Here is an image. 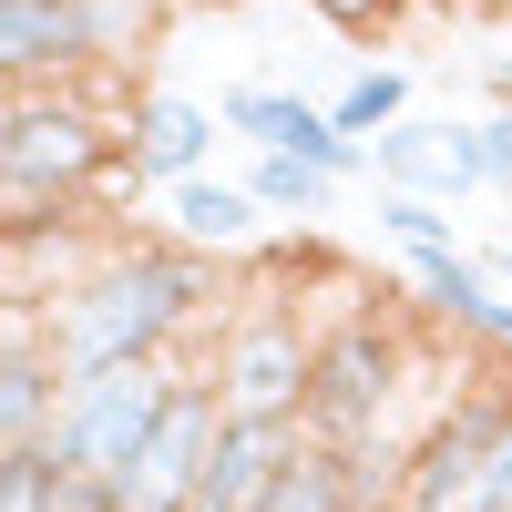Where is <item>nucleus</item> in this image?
Masks as SVG:
<instances>
[{"instance_id": "nucleus-1", "label": "nucleus", "mask_w": 512, "mask_h": 512, "mask_svg": "<svg viewBox=\"0 0 512 512\" xmlns=\"http://www.w3.org/2000/svg\"><path fill=\"white\" fill-rule=\"evenodd\" d=\"M205 297H216V256H185L175 236H144V246L93 256L82 277H62L41 297V338H52L62 379L144 369V359H175V338L205 318Z\"/></svg>"}, {"instance_id": "nucleus-2", "label": "nucleus", "mask_w": 512, "mask_h": 512, "mask_svg": "<svg viewBox=\"0 0 512 512\" xmlns=\"http://www.w3.org/2000/svg\"><path fill=\"white\" fill-rule=\"evenodd\" d=\"M123 164V123L103 103H82L72 82L41 93H0V195L21 205H72Z\"/></svg>"}, {"instance_id": "nucleus-3", "label": "nucleus", "mask_w": 512, "mask_h": 512, "mask_svg": "<svg viewBox=\"0 0 512 512\" xmlns=\"http://www.w3.org/2000/svg\"><path fill=\"white\" fill-rule=\"evenodd\" d=\"M400 379H410V338L390 308H338L318 328V369H308V441H400L390 410H400Z\"/></svg>"}, {"instance_id": "nucleus-4", "label": "nucleus", "mask_w": 512, "mask_h": 512, "mask_svg": "<svg viewBox=\"0 0 512 512\" xmlns=\"http://www.w3.org/2000/svg\"><path fill=\"white\" fill-rule=\"evenodd\" d=\"M308 369H318V328L297 318V297H236V318L216 328V410L226 420H308Z\"/></svg>"}, {"instance_id": "nucleus-5", "label": "nucleus", "mask_w": 512, "mask_h": 512, "mask_svg": "<svg viewBox=\"0 0 512 512\" xmlns=\"http://www.w3.org/2000/svg\"><path fill=\"white\" fill-rule=\"evenodd\" d=\"M175 390H185V369H175V359L72 379V390H62V420H52V461H62L72 482H113L123 461L154 441V420L175 410Z\"/></svg>"}, {"instance_id": "nucleus-6", "label": "nucleus", "mask_w": 512, "mask_h": 512, "mask_svg": "<svg viewBox=\"0 0 512 512\" xmlns=\"http://www.w3.org/2000/svg\"><path fill=\"white\" fill-rule=\"evenodd\" d=\"M492 420L502 390H461L400 461V512H492Z\"/></svg>"}, {"instance_id": "nucleus-7", "label": "nucleus", "mask_w": 512, "mask_h": 512, "mask_svg": "<svg viewBox=\"0 0 512 512\" xmlns=\"http://www.w3.org/2000/svg\"><path fill=\"white\" fill-rule=\"evenodd\" d=\"M216 431H226L216 379L185 369V390H175V410L154 420V441L113 472V512H195V482H205V461H216Z\"/></svg>"}, {"instance_id": "nucleus-8", "label": "nucleus", "mask_w": 512, "mask_h": 512, "mask_svg": "<svg viewBox=\"0 0 512 512\" xmlns=\"http://www.w3.org/2000/svg\"><path fill=\"white\" fill-rule=\"evenodd\" d=\"M216 123H226L246 154H297V164H318V175H338V185L369 164V154L328 123V103L287 93V82H226V93H216Z\"/></svg>"}, {"instance_id": "nucleus-9", "label": "nucleus", "mask_w": 512, "mask_h": 512, "mask_svg": "<svg viewBox=\"0 0 512 512\" xmlns=\"http://www.w3.org/2000/svg\"><path fill=\"white\" fill-rule=\"evenodd\" d=\"M369 175L379 195H420V205H472L482 195V154H472V123L461 113H410L369 144Z\"/></svg>"}, {"instance_id": "nucleus-10", "label": "nucleus", "mask_w": 512, "mask_h": 512, "mask_svg": "<svg viewBox=\"0 0 512 512\" xmlns=\"http://www.w3.org/2000/svg\"><path fill=\"white\" fill-rule=\"evenodd\" d=\"M400 461L410 441H297L287 482L267 512H369V502H400Z\"/></svg>"}, {"instance_id": "nucleus-11", "label": "nucleus", "mask_w": 512, "mask_h": 512, "mask_svg": "<svg viewBox=\"0 0 512 512\" xmlns=\"http://www.w3.org/2000/svg\"><path fill=\"white\" fill-rule=\"evenodd\" d=\"M93 62H103L93 0H0V93H41Z\"/></svg>"}, {"instance_id": "nucleus-12", "label": "nucleus", "mask_w": 512, "mask_h": 512, "mask_svg": "<svg viewBox=\"0 0 512 512\" xmlns=\"http://www.w3.org/2000/svg\"><path fill=\"white\" fill-rule=\"evenodd\" d=\"M216 103H195V93H144L134 113H123V164H134V185H195L205 175V154H216Z\"/></svg>"}, {"instance_id": "nucleus-13", "label": "nucleus", "mask_w": 512, "mask_h": 512, "mask_svg": "<svg viewBox=\"0 0 512 512\" xmlns=\"http://www.w3.org/2000/svg\"><path fill=\"white\" fill-rule=\"evenodd\" d=\"M410 297H420L441 328H461L472 349H492V359L512 369V297H502V277L482 267L472 246H451V256H410Z\"/></svg>"}, {"instance_id": "nucleus-14", "label": "nucleus", "mask_w": 512, "mask_h": 512, "mask_svg": "<svg viewBox=\"0 0 512 512\" xmlns=\"http://www.w3.org/2000/svg\"><path fill=\"white\" fill-rule=\"evenodd\" d=\"M297 441L308 431H287V420H226L216 461H205V482H195V512H267L287 461H297Z\"/></svg>"}, {"instance_id": "nucleus-15", "label": "nucleus", "mask_w": 512, "mask_h": 512, "mask_svg": "<svg viewBox=\"0 0 512 512\" xmlns=\"http://www.w3.org/2000/svg\"><path fill=\"white\" fill-rule=\"evenodd\" d=\"M62 390H72V379H62V359H52V338H41V318H31V328L0 318V451L52 441Z\"/></svg>"}, {"instance_id": "nucleus-16", "label": "nucleus", "mask_w": 512, "mask_h": 512, "mask_svg": "<svg viewBox=\"0 0 512 512\" xmlns=\"http://www.w3.org/2000/svg\"><path fill=\"white\" fill-rule=\"evenodd\" d=\"M164 236H175L185 256H256V236H267V216H256V195L226 185V175H195L164 195Z\"/></svg>"}, {"instance_id": "nucleus-17", "label": "nucleus", "mask_w": 512, "mask_h": 512, "mask_svg": "<svg viewBox=\"0 0 512 512\" xmlns=\"http://www.w3.org/2000/svg\"><path fill=\"white\" fill-rule=\"evenodd\" d=\"M328 123H338V134H349V144L369 154L379 134H390V123H410V72H400V62H369V72H349V82L328 93Z\"/></svg>"}, {"instance_id": "nucleus-18", "label": "nucleus", "mask_w": 512, "mask_h": 512, "mask_svg": "<svg viewBox=\"0 0 512 512\" xmlns=\"http://www.w3.org/2000/svg\"><path fill=\"white\" fill-rule=\"evenodd\" d=\"M236 185L256 195V216H267V226H277V216L308 226V216H328V205H338V175H318V164H297V154H256Z\"/></svg>"}, {"instance_id": "nucleus-19", "label": "nucleus", "mask_w": 512, "mask_h": 512, "mask_svg": "<svg viewBox=\"0 0 512 512\" xmlns=\"http://www.w3.org/2000/svg\"><path fill=\"white\" fill-rule=\"evenodd\" d=\"M72 472L52 461V441H21V451H0V512H62Z\"/></svg>"}, {"instance_id": "nucleus-20", "label": "nucleus", "mask_w": 512, "mask_h": 512, "mask_svg": "<svg viewBox=\"0 0 512 512\" xmlns=\"http://www.w3.org/2000/svg\"><path fill=\"white\" fill-rule=\"evenodd\" d=\"M369 216H379V236H390L400 256H451V246H461V216H451V205H420V195H379Z\"/></svg>"}, {"instance_id": "nucleus-21", "label": "nucleus", "mask_w": 512, "mask_h": 512, "mask_svg": "<svg viewBox=\"0 0 512 512\" xmlns=\"http://www.w3.org/2000/svg\"><path fill=\"white\" fill-rule=\"evenodd\" d=\"M472 154H482V195H512V113H472Z\"/></svg>"}, {"instance_id": "nucleus-22", "label": "nucleus", "mask_w": 512, "mask_h": 512, "mask_svg": "<svg viewBox=\"0 0 512 512\" xmlns=\"http://www.w3.org/2000/svg\"><path fill=\"white\" fill-rule=\"evenodd\" d=\"M144 31H154V0H93V41H103V62L134 52Z\"/></svg>"}, {"instance_id": "nucleus-23", "label": "nucleus", "mask_w": 512, "mask_h": 512, "mask_svg": "<svg viewBox=\"0 0 512 512\" xmlns=\"http://www.w3.org/2000/svg\"><path fill=\"white\" fill-rule=\"evenodd\" d=\"M492 512H512V390H502V420H492Z\"/></svg>"}, {"instance_id": "nucleus-24", "label": "nucleus", "mask_w": 512, "mask_h": 512, "mask_svg": "<svg viewBox=\"0 0 512 512\" xmlns=\"http://www.w3.org/2000/svg\"><path fill=\"white\" fill-rule=\"evenodd\" d=\"M308 11H328L338 31H369V21H390V0H308Z\"/></svg>"}, {"instance_id": "nucleus-25", "label": "nucleus", "mask_w": 512, "mask_h": 512, "mask_svg": "<svg viewBox=\"0 0 512 512\" xmlns=\"http://www.w3.org/2000/svg\"><path fill=\"white\" fill-rule=\"evenodd\" d=\"M482 93H492V113H512V52H492V62H482Z\"/></svg>"}, {"instance_id": "nucleus-26", "label": "nucleus", "mask_w": 512, "mask_h": 512, "mask_svg": "<svg viewBox=\"0 0 512 512\" xmlns=\"http://www.w3.org/2000/svg\"><path fill=\"white\" fill-rule=\"evenodd\" d=\"M482 267L502 277V297H512V246H482Z\"/></svg>"}, {"instance_id": "nucleus-27", "label": "nucleus", "mask_w": 512, "mask_h": 512, "mask_svg": "<svg viewBox=\"0 0 512 512\" xmlns=\"http://www.w3.org/2000/svg\"><path fill=\"white\" fill-rule=\"evenodd\" d=\"M369 512H400V502H369Z\"/></svg>"}]
</instances>
